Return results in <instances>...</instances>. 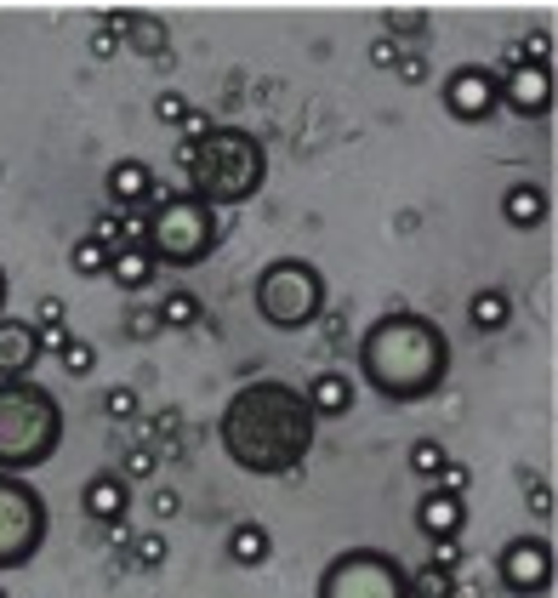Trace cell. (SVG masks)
Wrapping results in <instances>:
<instances>
[{
    "label": "cell",
    "mask_w": 558,
    "mask_h": 598,
    "mask_svg": "<svg viewBox=\"0 0 558 598\" xmlns=\"http://www.w3.org/2000/svg\"><path fill=\"white\" fill-rule=\"evenodd\" d=\"M314 411L302 388L291 382H245L234 388V399L217 416V444L222 456L240 473H257V479H279V473H296L314 451Z\"/></svg>",
    "instance_id": "obj_1"
},
{
    "label": "cell",
    "mask_w": 558,
    "mask_h": 598,
    "mask_svg": "<svg viewBox=\"0 0 558 598\" xmlns=\"http://www.w3.org/2000/svg\"><path fill=\"white\" fill-rule=\"evenodd\" d=\"M450 377V337L439 319H427L416 308H393L376 314L365 337H360V382L376 399L393 405H416L434 399Z\"/></svg>",
    "instance_id": "obj_2"
},
{
    "label": "cell",
    "mask_w": 558,
    "mask_h": 598,
    "mask_svg": "<svg viewBox=\"0 0 558 598\" xmlns=\"http://www.w3.org/2000/svg\"><path fill=\"white\" fill-rule=\"evenodd\" d=\"M263 183H268V148L245 126H217L189 160V194L211 211L245 206L251 194H263Z\"/></svg>",
    "instance_id": "obj_3"
},
{
    "label": "cell",
    "mask_w": 558,
    "mask_h": 598,
    "mask_svg": "<svg viewBox=\"0 0 558 598\" xmlns=\"http://www.w3.org/2000/svg\"><path fill=\"white\" fill-rule=\"evenodd\" d=\"M63 444V405L35 377L0 382V473H35Z\"/></svg>",
    "instance_id": "obj_4"
},
{
    "label": "cell",
    "mask_w": 558,
    "mask_h": 598,
    "mask_svg": "<svg viewBox=\"0 0 558 598\" xmlns=\"http://www.w3.org/2000/svg\"><path fill=\"white\" fill-rule=\"evenodd\" d=\"M143 252L155 257V268H199L217 240H222V222L211 206H199L194 194H171V188H155V199L143 206Z\"/></svg>",
    "instance_id": "obj_5"
},
{
    "label": "cell",
    "mask_w": 558,
    "mask_h": 598,
    "mask_svg": "<svg viewBox=\"0 0 558 598\" xmlns=\"http://www.w3.org/2000/svg\"><path fill=\"white\" fill-rule=\"evenodd\" d=\"M251 303L274 331H308L325 314V273L308 257H274L251 285Z\"/></svg>",
    "instance_id": "obj_6"
},
{
    "label": "cell",
    "mask_w": 558,
    "mask_h": 598,
    "mask_svg": "<svg viewBox=\"0 0 558 598\" xmlns=\"http://www.w3.org/2000/svg\"><path fill=\"white\" fill-rule=\"evenodd\" d=\"M314 598H411V570L383 547H348L319 570Z\"/></svg>",
    "instance_id": "obj_7"
},
{
    "label": "cell",
    "mask_w": 558,
    "mask_h": 598,
    "mask_svg": "<svg viewBox=\"0 0 558 598\" xmlns=\"http://www.w3.org/2000/svg\"><path fill=\"white\" fill-rule=\"evenodd\" d=\"M46 496L17 479V473H0V570H23L40 547H46Z\"/></svg>",
    "instance_id": "obj_8"
},
{
    "label": "cell",
    "mask_w": 558,
    "mask_h": 598,
    "mask_svg": "<svg viewBox=\"0 0 558 598\" xmlns=\"http://www.w3.org/2000/svg\"><path fill=\"white\" fill-rule=\"evenodd\" d=\"M501 582L519 598L553 593V541L547 536H513L501 547Z\"/></svg>",
    "instance_id": "obj_9"
},
{
    "label": "cell",
    "mask_w": 558,
    "mask_h": 598,
    "mask_svg": "<svg viewBox=\"0 0 558 598\" xmlns=\"http://www.w3.org/2000/svg\"><path fill=\"white\" fill-rule=\"evenodd\" d=\"M496 81L501 74H490L485 63H462V69H450L445 74V109L462 120V126H478V120H490L496 114Z\"/></svg>",
    "instance_id": "obj_10"
},
{
    "label": "cell",
    "mask_w": 558,
    "mask_h": 598,
    "mask_svg": "<svg viewBox=\"0 0 558 598\" xmlns=\"http://www.w3.org/2000/svg\"><path fill=\"white\" fill-rule=\"evenodd\" d=\"M496 97L513 114H524V120H542L547 109H553V69H536V63H513L496 81Z\"/></svg>",
    "instance_id": "obj_11"
},
{
    "label": "cell",
    "mask_w": 558,
    "mask_h": 598,
    "mask_svg": "<svg viewBox=\"0 0 558 598\" xmlns=\"http://www.w3.org/2000/svg\"><path fill=\"white\" fill-rule=\"evenodd\" d=\"M40 354L46 347H40V331L29 326V319H17V314L0 319V382H23Z\"/></svg>",
    "instance_id": "obj_12"
},
{
    "label": "cell",
    "mask_w": 558,
    "mask_h": 598,
    "mask_svg": "<svg viewBox=\"0 0 558 598\" xmlns=\"http://www.w3.org/2000/svg\"><path fill=\"white\" fill-rule=\"evenodd\" d=\"M81 508H86V518L92 525H125V513H132V485L120 479V473L109 467V473H92L86 479V490H81Z\"/></svg>",
    "instance_id": "obj_13"
},
{
    "label": "cell",
    "mask_w": 558,
    "mask_h": 598,
    "mask_svg": "<svg viewBox=\"0 0 558 598\" xmlns=\"http://www.w3.org/2000/svg\"><path fill=\"white\" fill-rule=\"evenodd\" d=\"M416 525H422L427 541H434V536H462V525H468V502L434 485V490H422V502H416Z\"/></svg>",
    "instance_id": "obj_14"
},
{
    "label": "cell",
    "mask_w": 558,
    "mask_h": 598,
    "mask_svg": "<svg viewBox=\"0 0 558 598\" xmlns=\"http://www.w3.org/2000/svg\"><path fill=\"white\" fill-rule=\"evenodd\" d=\"M155 171H148V160H114L109 166V199L120 211H143L148 199H155Z\"/></svg>",
    "instance_id": "obj_15"
},
{
    "label": "cell",
    "mask_w": 558,
    "mask_h": 598,
    "mask_svg": "<svg viewBox=\"0 0 558 598\" xmlns=\"http://www.w3.org/2000/svg\"><path fill=\"white\" fill-rule=\"evenodd\" d=\"M308 411H314V422H331V416H348L353 411V399H360V388H353V377L348 370H319V377L308 382Z\"/></svg>",
    "instance_id": "obj_16"
},
{
    "label": "cell",
    "mask_w": 558,
    "mask_h": 598,
    "mask_svg": "<svg viewBox=\"0 0 558 598\" xmlns=\"http://www.w3.org/2000/svg\"><path fill=\"white\" fill-rule=\"evenodd\" d=\"M114 29H120V46H132V52H143V58L171 52V29L155 12H114Z\"/></svg>",
    "instance_id": "obj_17"
},
{
    "label": "cell",
    "mask_w": 558,
    "mask_h": 598,
    "mask_svg": "<svg viewBox=\"0 0 558 598\" xmlns=\"http://www.w3.org/2000/svg\"><path fill=\"white\" fill-rule=\"evenodd\" d=\"M547 188H536V183H513L501 194V217L513 222V229H542L547 222Z\"/></svg>",
    "instance_id": "obj_18"
},
{
    "label": "cell",
    "mask_w": 558,
    "mask_h": 598,
    "mask_svg": "<svg viewBox=\"0 0 558 598\" xmlns=\"http://www.w3.org/2000/svg\"><path fill=\"white\" fill-rule=\"evenodd\" d=\"M155 257L143 252V245H120V252H109V280L120 285V291H148L155 285Z\"/></svg>",
    "instance_id": "obj_19"
},
{
    "label": "cell",
    "mask_w": 558,
    "mask_h": 598,
    "mask_svg": "<svg viewBox=\"0 0 558 598\" xmlns=\"http://www.w3.org/2000/svg\"><path fill=\"white\" fill-rule=\"evenodd\" d=\"M268 553H274V536L257 525V518H245V525L228 530V559H234V564L257 570V564H268Z\"/></svg>",
    "instance_id": "obj_20"
},
{
    "label": "cell",
    "mask_w": 558,
    "mask_h": 598,
    "mask_svg": "<svg viewBox=\"0 0 558 598\" xmlns=\"http://www.w3.org/2000/svg\"><path fill=\"white\" fill-rule=\"evenodd\" d=\"M468 319H473V331H501L507 319H513V303H507V291L485 285V291H473V303H468Z\"/></svg>",
    "instance_id": "obj_21"
},
{
    "label": "cell",
    "mask_w": 558,
    "mask_h": 598,
    "mask_svg": "<svg viewBox=\"0 0 558 598\" xmlns=\"http://www.w3.org/2000/svg\"><path fill=\"white\" fill-rule=\"evenodd\" d=\"M125 559H132L137 570H160L171 559V541L160 530H143V536H125Z\"/></svg>",
    "instance_id": "obj_22"
},
{
    "label": "cell",
    "mask_w": 558,
    "mask_h": 598,
    "mask_svg": "<svg viewBox=\"0 0 558 598\" xmlns=\"http://www.w3.org/2000/svg\"><path fill=\"white\" fill-rule=\"evenodd\" d=\"M411 598H456V570H439V564L411 570Z\"/></svg>",
    "instance_id": "obj_23"
},
{
    "label": "cell",
    "mask_w": 558,
    "mask_h": 598,
    "mask_svg": "<svg viewBox=\"0 0 558 598\" xmlns=\"http://www.w3.org/2000/svg\"><path fill=\"white\" fill-rule=\"evenodd\" d=\"M160 326H177V331H183V326H199V296L194 291H171V296H160Z\"/></svg>",
    "instance_id": "obj_24"
},
{
    "label": "cell",
    "mask_w": 558,
    "mask_h": 598,
    "mask_svg": "<svg viewBox=\"0 0 558 598\" xmlns=\"http://www.w3.org/2000/svg\"><path fill=\"white\" fill-rule=\"evenodd\" d=\"M69 268L81 273V280H97V273H109V252L92 234H81V240H74V252H69Z\"/></svg>",
    "instance_id": "obj_25"
},
{
    "label": "cell",
    "mask_w": 558,
    "mask_h": 598,
    "mask_svg": "<svg viewBox=\"0 0 558 598\" xmlns=\"http://www.w3.org/2000/svg\"><path fill=\"white\" fill-rule=\"evenodd\" d=\"M155 467H160V451H155V444H132V451H125L120 456V479L125 485H137V479H155Z\"/></svg>",
    "instance_id": "obj_26"
},
{
    "label": "cell",
    "mask_w": 558,
    "mask_h": 598,
    "mask_svg": "<svg viewBox=\"0 0 558 598\" xmlns=\"http://www.w3.org/2000/svg\"><path fill=\"white\" fill-rule=\"evenodd\" d=\"M445 462H450V451H445L439 439H416L411 444V473H416V479H439Z\"/></svg>",
    "instance_id": "obj_27"
},
{
    "label": "cell",
    "mask_w": 558,
    "mask_h": 598,
    "mask_svg": "<svg viewBox=\"0 0 558 598\" xmlns=\"http://www.w3.org/2000/svg\"><path fill=\"white\" fill-rule=\"evenodd\" d=\"M58 359H63V370H69V377H92V370H97V347H92L86 337H69Z\"/></svg>",
    "instance_id": "obj_28"
},
{
    "label": "cell",
    "mask_w": 558,
    "mask_h": 598,
    "mask_svg": "<svg viewBox=\"0 0 558 598\" xmlns=\"http://www.w3.org/2000/svg\"><path fill=\"white\" fill-rule=\"evenodd\" d=\"M160 331H166V326H160V308H155V303L125 314V337H132V342H148V337H160Z\"/></svg>",
    "instance_id": "obj_29"
},
{
    "label": "cell",
    "mask_w": 558,
    "mask_h": 598,
    "mask_svg": "<svg viewBox=\"0 0 558 598\" xmlns=\"http://www.w3.org/2000/svg\"><path fill=\"white\" fill-rule=\"evenodd\" d=\"M63 319H69V303H63V296H40L29 326H35V331H63Z\"/></svg>",
    "instance_id": "obj_30"
},
{
    "label": "cell",
    "mask_w": 558,
    "mask_h": 598,
    "mask_svg": "<svg viewBox=\"0 0 558 598\" xmlns=\"http://www.w3.org/2000/svg\"><path fill=\"white\" fill-rule=\"evenodd\" d=\"M519 63L553 69V40H547V29H536V35H524V40H519Z\"/></svg>",
    "instance_id": "obj_31"
},
{
    "label": "cell",
    "mask_w": 558,
    "mask_h": 598,
    "mask_svg": "<svg viewBox=\"0 0 558 598\" xmlns=\"http://www.w3.org/2000/svg\"><path fill=\"white\" fill-rule=\"evenodd\" d=\"M189 109H194V103H189L183 91H160V97H155V114L166 120V126H183V120H189Z\"/></svg>",
    "instance_id": "obj_32"
},
{
    "label": "cell",
    "mask_w": 558,
    "mask_h": 598,
    "mask_svg": "<svg viewBox=\"0 0 558 598\" xmlns=\"http://www.w3.org/2000/svg\"><path fill=\"white\" fill-rule=\"evenodd\" d=\"M177 132H183V143H189V148H199V143H206V137L217 132V120H211L206 109H189V120H183Z\"/></svg>",
    "instance_id": "obj_33"
},
{
    "label": "cell",
    "mask_w": 558,
    "mask_h": 598,
    "mask_svg": "<svg viewBox=\"0 0 558 598\" xmlns=\"http://www.w3.org/2000/svg\"><path fill=\"white\" fill-rule=\"evenodd\" d=\"M86 46H92V58H114V52H120V29H114V17H104V23H97Z\"/></svg>",
    "instance_id": "obj_34"
},
{
    "label": "cell",
    "mask_w": 558,
    "mask_h": 598,
    "mask_svg": "<svg viewBox=\"0 0 558 598\" xmlns=\"http://www.w3.org/2000/svg\"><path fill=\"white\" fill-rule=\"evenodd\" d=\"M148 434H155V439H177V434H183V411L160 405L155 416H148Z\"/></svg>",
    "instance_id": "obj_35"
},
{
    "label": "cell",
    "mask_w": 558,
    "mask_h": 598,
    "mask_svg": "<svg viewBox=\"0 0 558 598\" xmlns=\"http://www.w3.org/2000/svg\"><path fill=\"white\" fill-rule=\"evenodd\" d=\"M393 74H399L404 86H422V81H427V58H422V52H399Z\"/></svg>",
    "instance_id": "obj_36"
},
{
    "label": "cell",
    "mask_w": 558,
    "mask_h": 598,
    "mask_svg": "<svg viewBox=\"0 0 558 598\" xmlns=\"http://www.w3.org/2000/svg\"><path fill=\"white\" fill-rule=\"evenodd\" d=\"M104 411H109L114 422L137 416V393H132V388H109V393H104Z\"/></svg>",
    "instance_id": "obj_37"
},
{
    "label": "cell",
    "mask_w": 558,
    "mask_h": 598,
    "mask_svg": "<svg viewBox=\"0 0 558 598\" xmlns=\"http://www.w3.org/2000/svg\"><path fill=\"white\" fill-rule=\"evenodd\" d=\"M427 564L456 570V564H462V536H434V559H427Z\"/></svg>",
    "instance_id": "obj_38"
},
{
    "label": "cell",
    "mask_w": 558,
    "mask_h": 598,
    "mask_svg": "<svg viewBox=\"0 0 558 598\" xmlns=\"http://www.w3.org/2000/svg\"><path fill=\"white\" fill-rule=\"evenodd\" d=\"M371 63H376V69H393V63H399V40H393V35H376V40H371Z\"/></svg>",
    "instance_id": "obj_39"
},
{
    "label": "cell",
    "mask_w": 558,
    "mask_h": 598,
    "mask_svg": "<svg viewBox=\"0 0 558 598\" xmlns=\"http://www.w3.org/2000/svg\"><path fill=\"white\" fill-rule=\"evenodd\" d=\"M434 485H439V490H450V496H462V490H468V467H462V462H445V473H439Z\"/></svg>",
    "instance_id": "obj_40"
},
{
    "label": "cell",
    "mask_w": 558,
    "mask_h": 598,
    "mask_svg": "<svg viewBox=\"0 0 558 598\" xmlns=\"http://www.w3.org/2000/svg\"><path fill=\"white\" fill-rule=\"evenodd\" d=\"M524 502H530V513H536V518H553V496H547V485H530V490H524Z\"/></svg>",
    "instance_id": "obj_41"
},
{
    "label": "cell",
    "mask_w": 558,
    "mask_h": 598,
    "mask_svg": "<svg viewBox=\"0 0 558 598\" xmlns=\"http://www.w3.org/2000/svg\"><path fill=\"white\" fill-rule=\"evenodd\" d=\"M393 29H427V12H393Z\"/></svg>",
    "instance_id": "obj_42"
},
{
    "label": "cell",
    "mask_w": 558,
    "mask_h": 598,
    "mask_svg": "<svg viewBox=\"0 0 558 598\" xmlns=\"http://www.w3.org/2000/svg\"><path fill=\"white\" fill-rule=\"evenodd\" d=\"M177 508H183V502H177V490H160V496H155V513H160V518H171Z\"/></svg>",
    "instance_id": "obj_43"
},
{
    "label": "cell",
    "mask_w": 558,
    "mask_h": 598,
    "mask_svg": "<svg viewBox=\"0 0 558 598\" xmlns=\"http://www.w3.org/2000/svg\"><path fill=\"white\" fill-rule=\"evenodd\" d=\"M0 319H7V268H0Z\"/></svg>",
    "instance_id": "obj_44"
},
{
    "label": "cell",
    "mask_w": 558,
    "mask_h": 598,
    "mask_svg": "<svg viewBox=\"0 0 558 598\" xmlns=\"http://www.w3.org/2000/svg\"><path fill=\"white\" fill-rule=\"evenodd\" d=\"M0 598H7V593H0Z\"/></svg>",
    "instance_id": "obj_45"
}]
</instances>
